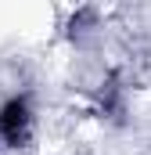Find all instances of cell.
Instances as JSON below:
<instances>
[{
	"label": "cell",
	"instance_id": "7a4b0ae2",
	"mask_svg": "<svg viewBox=\"0 0 151 155\" xmlns=\"http://www.w3.org/2000/svg\"><path fill=\"white\" fill-rule=\"evenodd\" d=\"M101 108L104 112H119V87H115V79L101 90Z\"/></svg>",
	"mask_w": 151,
	"mask_h": 155
},
{
	"label": "cell",
	"instance_id": "6da1fadb",
	"mask_svg": "<svg viewBox=\"0 0 151 155\" xmlns=\"http://www.w3.org/2000/svg\"><path fill=\"white\" fill-rule=\"evenodd\" d=\"M33 130V108L25 94H14L0 105V144L4 148H22Z\"/></svg>",
	"mask_w": 151,
	"mask_h": 155
}]
</instances>
